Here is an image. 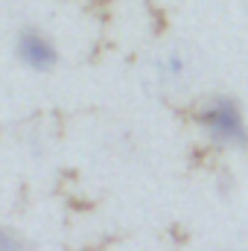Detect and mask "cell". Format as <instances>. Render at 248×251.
<instances>
[{
  "label": "cell",
  "mask_w": 248,
  "mask_h": 251,
  "mask_svg": "<svg viewBox=\"0 0 248 251\" xmlns=\"http://www.w3.org/2000/svg\"><path fill=\"white\" fill-rule=\"evenodd\" d=\"M201 123L222 143H243L246 140V128H243V120H240V111H237V105L231 100H216L201 114Z\"/></svg>",
  "instance_id": "6da1fadb"
},
{
  "label": "cell",
  "mask_w": 248,
  "mask_h": 251,
  "mask_svg": "<svg viewBox=\"0 0 248 251\" xmlns=\"http://www.w3.org/2000/svg\"><path fill=\"white\" fill-rule=\"evenodd\" d=\"M18 53H21L24 62L29 67H35V70H50L56 64V50L38 32H29V29L18 38Z\"/></svg>",
  "instance_id": "7a4b0ae2"
},
{
  "label": "cell",
  "mask_w": 248,
  "mask_h": 251,
  "mask_svg": "<svg viewBox=\"0 0 248 251\" xmlns=\"http://www.w3.org/2000/svg\"><path fill=\"white\" fill-rule=\"evenodd\" d=\"M161 73H164L167 82H187V79H190V59L181 56L178 50H173L170 56H164Z\"/></svg>",
  "instance_id": "3957f363"
},
{
  "label": "cell",
  "mask_w": 248,
  "mask_h": 251,
  "mask_svg": "<svg viewBox=\"0 0 248 251\" xmlns=\"http://www.w3.org/2000/svg\"><path fill=\"white\" fill-rule=\"evenodd\" d=\"M0 251H29V246H26L18 234L0 228Z\"/></svg>",
  "instance_id": "277c9868"
}]
</instances>
